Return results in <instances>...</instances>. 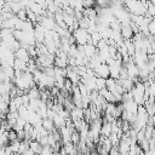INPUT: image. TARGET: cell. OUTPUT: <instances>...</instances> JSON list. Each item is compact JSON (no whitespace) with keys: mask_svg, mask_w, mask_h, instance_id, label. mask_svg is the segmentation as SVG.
Returning <instances> with one entry per match:
<instances>
[{"mask_svg":"<svg viewBox=\"0 0 155 155\" xmlns=\"http://www.w3.org/2000/svg\"><path fill=\"white\" fill-rule=\"evenodd\" d=\"M17 17H18L21 21H27V19H28V18H27V10H25V8L21 10V11L17 13Z\"/></svg>","mask_w":155,"mask_h":155,"instance_id":"cell-4","label":"cell"},{"mask_svg":"<svg viewBox=\"0 0 155 155\" xmlns=\"http://www.w3.org/2000/svg\"><path fill=\"white\" fill-rule=\"evenodd\" d=\"M120 33H121V35H122L124 38L128 39V38H131V36H132L133 29H132V27H131L130 24H126V25H122V27H121Z\"/></svg>","mask_w":155,"mask_h":155,"instance_id":"cell-3","label":"cell"},{"mask_svg":"<svg viewBox=\"0 0 155 155\" xmlns=\"http://www.w3.org/2000/svg\"><path fill=\"white\" fill-rule=\"evenodd\" d=\"M74 38L76 39V42L80 46H84L91 41V34L86 29H82V28H78L74 30Z\"/></svg>","mask_w":155,"mask_h":155,"instance_id":"cell-1","label":"cell"},{"mask_svg":"<svg viewBox=\"0 0 155 155\" xmlns=\"http://www.w3.org/2000/svg\"><path fill=\"white\" fill-rule=\"evenodd\" d=\"M96 74L98 75V78H103V79H107L109 75H110V71H109V67L107 63H101L96 69H94Z\"/></svg>","mask_w":155,"mask_h":155,"instance_id":"cell-2","label":"cell"}]
</instances>
